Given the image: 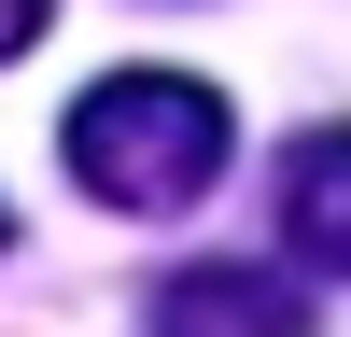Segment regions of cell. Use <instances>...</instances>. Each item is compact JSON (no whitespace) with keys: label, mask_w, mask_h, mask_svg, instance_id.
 Wrapping results in <instances>:
<instances>
[{"label":"cell","mask_w":351,"mask_h":337,"mask_svg":"<svg viewBox=\"0 0 351 337\" xmlns=\"http://www.w3.org/2000/svg\"><path fill=\"white\" fill-rule=\"evenodd\" d=\"M155 337H309V295L281 267H183L155 295Z\"/></svg>","instance_id":"7a4b0ae2"},{"label":"cell","mask_w":351,"mask_h":337,"mask_svg":"<svg viewBox=\"0 0 351 337\" xmlns=\"http://www.w3.org/2000/svg\"><path fill=\"white\" fill-rule=\"evenodd\" d=\"M281 239L324 281H351V127H309L295 155H281Z\"/></svg>","instance_id":"3957f363"},{"label":"cell","mask_w":351,"mask_h":337,"mask_svg":"<svg viewBox=\"0 0 351 337\" xmlns=\"http://www.w3.org/2000/svg\"><path fill=\"white\" fill-rule=\"evenodd\" d=\"M43 14H56V0H0V56H28V42H43Z\"/></svg>","instance_id":"277c9868"},{"label":"cell","mask_w":351,"mask_h":337,"mask_svg":"<svg viewBox=\"0 0 351 337\" xmlns=\"http://www.w3.org/2000/svg\"><path fill=\"white\" fill-rule=\"evenodd\" d=\"M225 99L197 71H112L71 99V127H56V155H71L84 197H112V211H197L225 168Z\"/></svg>","instance_id":"6da1fadb"},{"label":"cell","mask_w":351,"mask_h":337,"mask_svg":"<svg viewBox=\"0 0 351 337\" xmlns=\"http://www.w3.org/2000/svg\"><path fill=\"white\" fill-rule=\"evenodd\" d=\"M0 239H14V211H0Z\"/></svg>","instance_id":"5b68a950"}]
</instances>
